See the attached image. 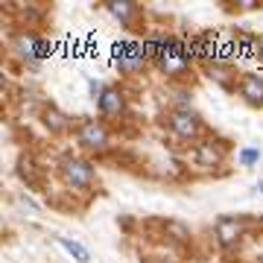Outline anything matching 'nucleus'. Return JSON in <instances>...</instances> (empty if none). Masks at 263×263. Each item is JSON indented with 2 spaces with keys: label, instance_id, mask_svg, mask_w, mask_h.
I'll list each match as a JSON object with an SVG mask.
<instances>
[{
  "label": "nucleus",
  "instance_id": "obj_1",
  "mask_svg": "<svg viewBox=\"0 0 263 263\" xmlns=\"http://www.w3.org/2000/svg\"><path fill=\"white\" fill-rule=\"evenodd\" d=\"M155 70L167 79H184L190 73L193 62L184 53V41L173 32H158V56H155Z\"/></svg>",
  "mask_w": 263,
  "mask_h": 263
},
{
  "label": "nucleus",
  "instance_id": "obj_2",
  "mask_svg": "<svg viewBox=\"0 0 263 263\" xmlns=\"http://www.w3.org/2000/svg\"><path fill=\"white\" fill-rule=\"evenodd\" d=\"M164 129H167L170 138H176L179 143H190V146L211 135L208 123L193 108H170L164 114Z\"/></svg>",
  "mask_w": 263,
  "mask_h": 263
},
{
  "label": "nucleus",
  "instance_id": "obj_3",
  "mask_svg": "<svg viewBox=\"0 0 263 263\" xmlns=\"http://www.w3.org/2000/svg\"><path fill=\"white\" fill-rule=\"evenodd\" d=\"M190 161L199 170H214V173H228V155H231V143L226 138H202L199 143H193L187 149Z\"/></svg>",
  "mask_w": 263,
  "mask_h": 263
},
{
  "label": "nucleus",
  "instance_id": "obj_4",
  "mask_svg": "<svg viewBox=\"0 0 263 263\" xmlns=\"http://www.w3.org/2000/svg\"><path fill=\"white\" fill-rule=\"evenodd\" d=\"M59 179L65 181L67 190H73V193H85V190L94 187L97 173H94V164H91V161H85L82 155L62 152V155H59Z\"/></svg>",
  "mask_w": 263,
  "mask_h": 263
},
{
  "label": "nucleus",
  "instance_id": "obj_5",
  "mask_svg": "<svg viewBox=\"0 0 263 263\" xmlns=\"http://www.w3.org/2000/svg\"><path fill=\"white\" fill-rule=\"evenodd\" d=\"M50 50H53L50 38H44L38 29H21V32L12 35V53H15V59H21L24 65L38 67L47 59Z\"/></svg>",
  "mask_w": 263,
  "mask_h": 263
},
{
  "label": "nucleus",
  "instance_id": "obj_6",
  "mask_svg": "<svg viewBox=\"0 0 263 263\" xmlns=\"http://www.w3.org/2000/svg\"><path fill=\"white\" fill-rule=\"evenodd\" d=\"M76 143L79 149L91 152V155H105L111 149V129L105 120H97V117H85V120L76 123Z\"/></svg>",
  "mask_w": 263,
  "mask_h": 263
},
{
  "label": "nucleus",
  "instance_id": "obj_7",
  "mask_svg": "<svg viewBox=\"0 0 263 263\" xmlns=\"http://www.w3.org/2000/svg\"><path fill=\"white\" fill-rule=\"evenodd\" d=\"M252 234V222H246V216H222L214 226V240L219 252H237L246 243V237Z\"/></svg>",
  "mask_w": 263,
  "mask_h": 263
},
{
  "label": "nucleus",
  "instance_id": "obj_8",
  "mask_svg": "<svg viewBox=\"0 0 263 263\" xmlns=\"http://www.w3.org/2000/svg\"><path fill=\"white\" fill-rule=\"evenodd\" d=\"M114 56H117V70L126 79H135V76H141L149 67V59H146V50H143L141 41H129V38L120 41Z\"/></svg>",
  "mask_w": 263,
  "mask_h": 263
},
{
  "label": "nucleus",
  "instance_id": "obj_9",
  "mask_svg": "<svg viewBox=\"0 0 263 263\" xmlns=\"http://www.w3.org/2000/svg\"><path fill=\"white\" fill-rule=\"evenodd\" d=\"M129 108V94L123 85H105V91L97 97V114L100 120H120Z\"/></svg>",
  "mask_w": 263,
  "mask_h": 263
},
{
  "label": "nucleus",
  "instance_id": "obj_10",
  "mask_svg": "<svg viewBox=\"0 0 263 263\" xmlns=\"http://www.w3.org/2000/svg\"><path fill=\"white\" fill-rule=\"evenodd\" d=\"M38 117H41V123L47 126V132L50 135H73L76 132V123L79 120H73L67 111H62L59 105H53V103H44L41 105V111H38Z\"/></svg>",
  "mask_w": 263,
  "mask_h": 263
},
{
  "label": "nucleus",
  "instance_id": "obj_11",
  "mask_svg": "<svg viewBox=\"0 0 263 263\" xmlns=\"http://www.w3.org/2000/svg\"><path fill=\"white\" fill-rule=\"evenodd\" d=\"M103 9H108V15H111L114 21H120V27L126 29V32H132L135 24L143 18V6L141 3H132V0H105Z\"/></svg>",
  "mask_w": 263,
  "mask_h": 263
},
{
  "label": "nucleus",
  "instance_id": "obj_12",
  "mask_svg": "<svg viewBox=\"0 0 263 263\" xmlns=\"http://www.w3.org/2000/svg\"><path fill=\"white\" fill-rule=\"evenodd\" d=\"M237 97H240L249 108H263V76L260 73H240Z\"/></svg>",
  "mask_w": 263,
  "mask_h": 263
},
{
  "label": "nucleus",
  "instance_id": "obj_13",
  "mask_svg": "<svg viewBox=\"0 0 263 263\" xmlns=\"http://www.w3.org/2000/svg\"><path fill=\"white\" fill-rule=\"evenodd\" d=\"M202 73H205L208 79H214L219 88H226V91H237L240 73L234 70V65H228V62H211V65H202Z\"/></svg>",
  "mask_w": 263,
  "mask_h": 263
},
{
  "label": "nucleus",
  "instance_id": "obj_14",
  "mask_svg": "<svg viewBox=\"0 0 263 263\" xmlns=\"http://www.w3.org/2000/svg\"><path fill=\"white\" fill-rule=\"evenodd\" d=\"M158 222V228H161V237L167 240V243H173V246H187L190 243V228L181 222V219H155Z\"/></svg>",
  "mask_w": 263,
  "mask_h": 263
},
{
  "label": "nucleus",
  "instance_id": "obj_15",
  "mask_svg": "<svg viewBox=\"0 0 263 263\" xmlns=\"http://www.w3.org/2000/svg\"><path fill=\"white\" fill-rule=\"evenodd\" d=\"M59 246H62L76 263H91V252H88L82 243H76V240H70V237H59Z\"/></svg>",
  "mask_w": 263,
  "mask_h": 263
},
{
  "label": "nucleus",
  "instance_id": "obj_16",
  "mask_svg": "<svg viewBox=\"0 0 263 263\" xmlns=\"http://www.w3.org/2000/svg\"><path fill=\"white\" fill-rule=\"evenodd\" d=\"M260 161V149L257 146H243V149L237 152V164L240 167H254Z\"/></svg>",
  "mask_w": 263,
  "mask_h": 263
},
{
  "label": "nucleus",
  "instance_id": "obj_17",
  "mask_svg": "<svg viewBox=\"0 0 263 263\" xmlns=\"http://www.w3.org/2000/svg\"><path fill=\"white\" fill-rule=\"evenodd\" d=\"M228 9H237V12H246V9H263L260 0H237V3H228Z\"/></svg>",
  "mask_w": 263,
  "mask_h": 263
},
{
  "label": "nucleus",
  "instance_id": "obj_18",
  "mask_svg": "<svg viewBox=\"0 0 263 263\" xmlns=\"http://www.w3.org/2000/svg\"><path fill=\"white\" fill-rule=\"evenodd\" d=\"M257 187H260V193H263V181H260V184H257Z\"/></svg>",
  "mask_w": 263,
  "mask_h": 263
}]
</instances>
